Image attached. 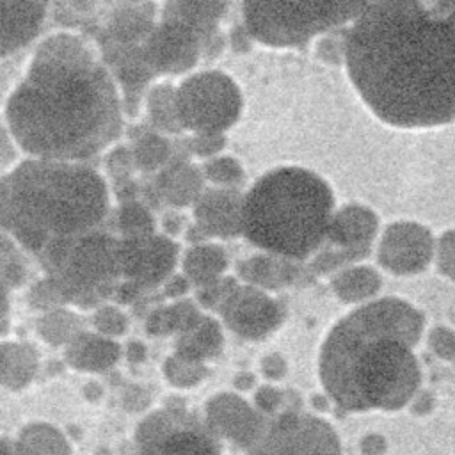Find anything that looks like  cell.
<instances>
[{"mask_svg":"<svg viewBox=\"0 0 455 455\" xmlns=\"http://www.w3.org/2000/svg\"><path fill=\"white\" fill-rule=\"evenodd\" d=\"M411 403H412V407L418 414H423V412H428L432 409V396L427 395V393H421L418 396V393H416V396L411 400Z\"/></svg>","mask_w":455,"mask_h":455,"instance_id":"51","label":"cell"},{"mask_svg":"<svg viewBox=\"0 0 455 455\" xmlns=\"http://www.w3.org/2000/svg\"><path fill=\"white\" fill-rule=\"evenodd\" d=\"M283 403L284 393L272 384H263L254 391V407L267 418L277 416Z\"/></svg>","mask_w":455,"mask_h":455,"instance_id":"41","label":"cell"},{"mask_svg":"<svg viewBox=\"0 0 455 455\" xmlns=\"http://www.w3.org/2000/svg\"><path fill=\"white\" fill-rule=\"evenodd\" d=\"M92 327L94 332L116 339L126 332L128 318L119 307L107 304L92 313Z\"/></svg>","mask_w":455,"mask_h":455,"instance_id":"36","label":"cell"},{"mask_svg":"<svg viewBox=\"0 0 455 455\" xmlns=\"http://www.w3.org/2000/svg\"><path fill=\"white\" fill-rule=\"evenodd\" d=\"M64 355L68 364L76 370L101 373L117 364L121 347L112 338L84 331L64 348Z\"/></svg>","mask_w":455,"mask_h":455,"instance_id":"20","label":"cell"},{"mask_svg":"<svg viewBox=\"0 0 455 455\" xmlns=\"http://www.w3.org/2000/svg\"><path fill=\"white\" fill-rule=\"evenodd\" d=\"M28 297H30V302L36 307L44 309V313L52 311V309H57V307H62L68 302L62 290L59 288V284L52 277H46V279L39 281L36 286H32Z\"/></svg>","mask_w":455,"mask_h":455,"instance_id":"37","label":"cell"},{"mask_svg":"<svg viewBox=\"0 0 455 455\" xmlns=\"http://www.w3.org/2000/svg\"><path fill=\"white\" fill-rule=\"evenodd\" d=\"M164 377L174 387H194L206 377V364L183 359L176 354L169 355L162 366Z\"/></svg>","mask_w":455,"mask_h":455,"instance_id":"34","label":"cell"},{"mask_svg":"<svg viewBox=\"0 0 455 455\" xmlns=\"http://www.w3.org/2000/svg\"><path fill=\"white\" fill-rule=\"evenodd\" d=\"M82 318L64 307H57L52 311H46L37 320V332L39 336L53 345V347H68L80 332H84Z\"/></svg>","mask_w":455,"mask_h":455,"instance_id":"30","label":"cell"},{"mask_svg":"<svg viewBox=\"0 0 455 455\" xmlns=\"http://www.w3.org/2000/svg\"><path fill=\"white\" fill-rule=\"evenodd\" d=\"M16 455H73L64 432L46 421L25 425L12 443Z\"/></svg>","mask_w":455,"mask_h":455,"instance_id":"26","label":"cell"},{"mask_svg":"<svg viewBox=\"0 0 455 455\" xmlns=\"http://www.w3.org/2000/svg\"><path fill=\"white\" fill-rule=\"evenodd\" d=\"M222 46L220 34L204 37L187 23L162 16L144 43V57L155 75H178L194 68L201 55L215 57Z\"/></svg>","mask_w":455,"mask_h":455,"instance_id":"12","label":"cell"},{"mask_svg":"<svg viewBox=\"0 0 455 455\" xmlns=\"http://www.w3.org/2000/svg\"><path fill=\"white\" fill-rule=\"evenodd\" d=\"M434 258L439 272L455 281V229H448L439 236Z\"/></svg>","mask_w":455,"mask_h":455,"instance_id":"38","label":"cell"},{"mask_svg":"<svg viewBox=\"0 0 455 455\" xmlns=\"http://www.w3.org/2000/svg\"><path fill=\"white\" fill-rule=\"evenodd\" d=\"M0 455H16L12 443H7L0 437Z\"/></svg>","mask_w":455,"mask_h":455,"instance_id":"55","label":"cell"},{"mask_svg":"<svg viewBox=\"0 0 455 455\" xmlns=\"http://www.w3.org/2000/svg\"><path fill=\"white\" fill-rule=\"evenodd\" d=\"M123 101L91 46L55 34L37 48L27 76L7 100V128L34 158L80 162L121 132Z\"/></svg>","mask_w":455,"mask_h":455,"instance_id":"2","label":"cell"},{"mask_svg":"<svg viewBox=\"0 0 455 455\" xmlns=\"http://www.w3.org/2000/svg\"><path fill=\"white\" fill-rule=\"evenodd\" d=\"M146 108L155 128L167 133L181 130L176 112V87L171 84H158L151 87L146 98Z\"/></svg>","mask_w":455,"mask_h":455,"instance_id":"31","label":"cell"},{"mask_svg":"<svg viewBox=\"0 0 455 455\" xmlns=\"http://www.w3.org/2000/svg\"><path fill=\"white\" fill-rule=\"evenodd\" d=\"M203 176L219 187H233L242 181L243 169L233 156H213L204 164Z\"/></svg>","mask_w":455,"mask_h":455,"instance_id":"35","label":"cell"},{"mask_svg":"<svg viewBox=\"0 0 455 455\" xmlns=\"http://www.w3.org/2000/svg\"><path fill=\"white\" fill-rule=\"evenodd\" d=\"M247 455H341V443L327 421L291 409L268 418Z\"/></svg>","mask_w":455,"mask_h":455,"instance_id":"10","label":"cell"},{"mask_svg":"<svg viewBox=\"0 0 455 455\" xmlns=\"http://www.w3.org/2000/svg\"><path fill=\"white\" fill-rule=\"evenodd\" d=\"M148 355V347L140 339H132L126 345V359L130 363H142Z\"/></svg>","mask_w":455,"mask_h":455,"instance_id":"50","label":"cell"},{"mask_svg":"<svg viewBox=\"0 0 455 455\" xmlns=\"http://www.w3.org/2000/svg\"><path fill=\"white\" fill-rule=\"evenodd\" d=\"M379 233V217L373 210L363 204H347L334 212L325 249L318 251L311 259L309 268L315 274H336L338 270L355 265L371 251V243Z\"/></svg>","mask_w":455,"mask_h":455,"instance_id":"11","label":"cell"},{"mask_svg":"<svg viewBox=\"0 0 455 455\" xmlns=\"http://www.w3.org/2000/svg\"><path fill=\"white\" fill-rule=\"evenodd\" d=\"M331 288L343 304H366L382 288V275L370 265H350L331 277Z\"/></svg>","mask_w":455,"mask_h":455,"instance_id":"23","label":"cell"},{"mask_svg":"<svg viewBox=\"0 0 455 455\" xmlns=\"http://www.w3.org/2000/svg\"><path fill=\"white\" fill-rule=\"evenodd\" d=\"M140 290H142V286H139L132 281H124L123 284H119L116 288V297L119 302H132L140 293Z\"/></svg>","mask_w":455,"mask_h":455,"instance_id":"49","label":"cell"},{"mask_svg":"<svg viewBox=\"0 0 455 455\" xmlns=\"http://www.w3.org/2000/svg\"><path fill=\"white\" fill-rule=\"evenodd\" d=\"M228 267L226 252L215 243L192 245L181 261L183 275L196 286L203 288L224 277Z\"/></svg>","mask_w":455,"mask_h":455,"instance_id":"27","label":"cell"},{"mask_svg":"<svg viewBox=\"0 0 455 455\" xmlns=\"http://www.w3.org/2000/svg\"><path fill=\"white\" fill-rule=\"evenodd\" d=\"M5 309H7V286L0 279V316L5 313Z\"/></svg>","mask_w":455,"mask_h":455,"instance_id":"54","label":"cell"},{"mask_svg":"<svg viewBox=\"0 0 455 455\" xmlns=\"http://www.w3.org/2000/svg\"><path fill=\"white\" fill-rule=\"evenodd\" d=\"M238 274L251 286L275 290L291 284L299 277L300 268L293 263V259L267 252L243 259L238 265Z\"/></svg>","mask_w":455,"mask_h":455,"instance_id":"22","label":"cell"},{"mask_svg":"<svg viewBox=\"0 0 455 455\" xmlns=\"http://www.w3.org/2000/svg\"><path fill=\"white\" fill-rule=\"evenodd\" d=\"M107 212L105 180L80 162L28 158L0 178V228L37 254L96 231Z\"/></svg>","mask_w":455,"mask_h":455,"instance_id":"4","label":"cell"},{"mask_svg":"<svg viewBox=\"0 0 455 455\" xmlns=\"http://www.w3.org/2000/svg\"><path fill=\"white\" fill-rule=\"evenodd\" d=\"M364 7L363 2H245L242 16L252 39L286 48L354 21Z\"/></svg>","mask_w":455,"mask_h":455,"instance_id":"7","label":"cell"},{"mask_svg":"<svg viewBox=\"0 0 455 455\" xmlns=\"http://www.w3.org/2000/svg\"><path fill=\"white\" fill-rule=\"evenodd\" d=\"M224 133H194L188 140V149L197 156L213 158L224 148Z\"/></svg>","mask_w":455,"mask_h":455,"instance_id":"43","label":"cell"},{"mask_svg":"<svg viewBox=\"0 0 455 455\" xmlns=\"http://www.w3.org/2000/svg\"><path fill=\"white\" fill-rule=\"evenodd\" d=\"M12 135L9 132V128H5L0 123V162L9 160L14 155V144H12Z\"/></svg>","mask_w":455,"mask_h":455,"instance_id":"48","label":"cell"},{"mask_svg":"<svg viewBox=\"0 0 455 455\" xmlns=\"http://www.w3.org/2000/svg\"><path fill=\"white\" fill-rule=\"evenodd\" d=\"M178 259L169 236L148 235L119 240V275L142 288L165 283Z\"/></svg>","mask_w":455,"mask_h":455,"instance_id":"16","label":"cell"},{"mask_svg":"<svg viewBox=\"0 0 455 455\" xmlns=\"http://www.w3.org/2000/svg\"><path fill=\"white\" fill-rule=\"evenodd\" d=\"M386 437L379 434H370L361 439V453L363 455H384L386 451Z\"/></svg>","mask_w":455,"mask_h":455,"instance_id":"46","label":"cell"},{"mask_svg":"<svg viewBox=\"0 0 455 455\" xmlns=\"http://www.w3.org/2000/svg\"><path fill=\"white\" fill-rule=\"evenodd\" d=\"M203 318L197 306L190 300H176L167 306L155 307L146 318V332L149 336H169L185 334Z\"/></svg>","mask_w":455,"mask_h":455,"instance_id":"28","label":"cell"},{"mask_svg":"<svg viewBox=\"0 0 455 455\" xmlns=\"http://www.w3.org/2000/svg\"><path fill=\"white\" fill-rule=\"evenodd\" d=\"M219 311L226 327L245 339L268 336L281 325L284 316L277 300L265 290L251 284H238Z\"/></svg>","mask_w":455,"mask_h":455,"instance_id":"15","label":"cell"},{"mask_svg":"<svg viewBox=\"0 0 455 455\" xmlns=\"http://www.w3.org/2000/svg\"><path fill=\"white\" fill-rule=\"evenodd\" d=\"M203 178V172L196 165L181 160L164 167L158 172L155 188L158 196L165 199L169 204L185 208L196 204V201L204 192Z\"/></svg>","mask_w":455,"mask_h":455,"instance_id":"21","label":"cell"},{"mask_svg":"<svg viewBox=\"0 0 455 455\" xmlns=\"http://www.w3.org/2000/svg\"><path fill=\"white\" fill-rule=\"evenodd\" d=\"M190 281L181 274V275H172L164 283V293L171 299H181L187 295L190 290Z\"/></svg>","mask_w":455,"mask_h":455,"instance_id":"45","label":"cell"},{"mask_svg":"<svg viewBox=\"0 0 455 455\" xmlns=\"http://www.w3.org/2000/svg\"><path fill=\"white\" fill-rule=\"evenodd\" d=\"M133 167H135L133 155H132V149L128 148H116L107 156V169L116 181L128 180Z\"/></svg>","mask_w":455,"mask_h":455,"instance_id":"42","label":"cell"},{"mask_svg":"<svg viewBox=\"0 0 455 455\" xmlns=\"http://www.w3.org/2000/svg\"><path fill=\"white\" fill-rule=\"evenodd\" d=\"M425 318L398 297L370 300L343 316L327 334L318 361L320 380L345 411H396L421 384L414 347Z\"/></svg>","mask_w":455,"mask_h":455,"instance_id":"3","label":"cell"},{"mask_svg":"<svg viewBox=\"0 0 455 455\" xmlns=\"http://www.w3.org/2000/svg\"><path fill=\"white\" fill-rule=\"evenodd\" d=\"M261 371L263 375L268 379V380H281L284 375H286V370H288V364L284 361V357L281 354H267L261 363Z\"/></svg>","mask_w":455,"mask_h":455,"instance_id":"44","label":"cell"},{"mask_svg":"<svg viewBox=\"0 0 455 455\" xmlns=\"http://www.w3.org/2000/svg\"><path fill=\"white\" fill-rule=\"evenodd\" d=\"M135 455H220V441L204 419L183 407L148 414L135 430Z\"/></svg>","mask_w":455,"mask_h":455,"instance_id":"9","label":"cell"},{"mask_svg":"<svg viewBox=\"0 0 455 455\" xmlns=\"http://www.w3.org/2000/svg\"><path fill=\"white\" fill-rule=\"evenodd\" d=\"M39 370L37 352L20 341L0 343V386L20 391L27 387Z\"/></svg>","mask_w":455,"mask_h":455,"instance_id":"24","label":"cell"},{"mask_svg":"<svg viewBox=\"0 0 455 455\" xmlns=\"http://www.w3.org/2000/svg\"><path fill=\"white\" fill-rule=\"evenodd\" d=\"M204 423L219 441L249 451L263 435L268 418L240 395L222 391L206 402Z\"/></svg>","mask_w":455,"mask_h":455,"instance_id":"14","label":"cell"},{"mask_svg":"<svg viewBox=\"0 0 455 455\" xmlns=\"http://www.w3.org/2000/svg\"><path fill=\"white\" fill-rule=\"evenodd\" d=\"M334 215L329 183L304 167L263 174L243 196L245 238L268 254L304 259L316 252Z\"/></svg>","mask_w":455,"mask_h":455,"instance_id":"5","label":"cell"},{"mask_svg":"<svg viewBox=\"0 0 455 455\" xmlns=\"http://www.w3.org/2000/svg\"><path fill=\"white\" fill-rule=\"evenodd\" d=\"M164 228L169 235H176L180 229H181V217L174 215L172 212H169L164 219Z\"/></svg>","mask_w":455,"mask_h":455,"instance_id":"53","label":"cell"},{"mask_svg":"<svg viewBox=\"0 0 455 455\" xmlns=\"http://www.w3.org/2000/svg\"><path fill=\"white\" fill-rule=\"evenodd\" d=\"M235 387L240 389V391H245V389H251L254 386V375L249 373V371H240L236 377H235Z\"/></svg>","mask_w":455,"mask_h":455,"instance_id":"52","label":"cell"},{"mask_svg":"<svg viewBox=\"0 0 455 455\" xmlns=\"http://www.w3.org/2000/svg\"><path fill=\"white\" fill-rule=\"evenodd\" d=\"M222 343L224 336L220 323L215 318L203 315L196 327H192L185 334L176 336L174 354L183 359L206 364L208 359H213L220 354Z\"/></svg>","mask_w":455,"mask_h":455,"instance_id":"25","label":"cell"},{"mask_svg":"<svg viewBox=\"0 0 455 455\" xmlns=\"http://www.w3.org/2000/svg\"><path fill=\"white\" fill-rule=\"evenodd\" d=\"M348 78L384 123L432 128L455 119V2H373L345 39Z\"/></svg>","mask_w":455,"mask_h":455,"instance_id":"1","label":"cell"},{"mask_svg":"<svg viewBox=\"0 0 455 455\" xmlns=\"http://www.w3.org/2000/svg\"><path fill=\"white\" fill-rule=\"evenodd\" d=\"M18 258L16 251H14V245L11 243L9 238H5L2 233H0V275L4 274V270L14 263Z\"/></svg>","mask_w":455,"mask_h":455,"instance_id":"47","label":"cell"},{"mask_svg":"<svg viewBox=\"0 0 455 455\" xmlns=\"http://www.w3.org/2000/svg\"><path fill=\"white\" fill-rule=\"evenodd\" d=\"M228 7L229 5L224 2H169L164 5L162 16L180 20L204 37H212L219 34L217 25L226 14Z\"/></svg>","mask_w":455,"mask_h":455,"instance_id":"29","label":"cell"},{"mask_svg":"<svg viewBox=\"0 0 455 455\" xmlns=\"http://www.w3.org/2000/svg\"><path fill=\"white\" fill-rule=\"evenodd\" d=\"M236 286H238L236 279H233V277H222V279H219V281L213 283V284H208V286L199 288V291H197V300H199V304L204 306V307L219 309Z\"/></svg>","mask_w":455,"mask_h":455,"instance_id":"39","label":"cell"},{"mask_svg":"<svg viewBox=\"0 0 455 455\" xmlns=\"http://www.w3.org/2000/svg\"><path fill=\"white\" fill-rule=\"evenodd\" d=\"M194 217L204 236H238L243 233V196L231 187L208 188L196 201Z\"/></svg>","mask_w":455,"mask_h":455,"instance_id":"17","label":"cell"},{"mask_svg":"<svg viewBox=\"0 0 455 455\" xmlns=\"http://www.w3.org/2000/svg\"><path fill=\"white\" fill-rule=\"evenodd\" d=\"M428 347L443 361L455 359V331L446 325H435L428 331Z\"/></svg>","mask_w":455,"mask_h":455,"instance_id":"40","label":"cell"},{"mask_svg":"<svg viewBox=\"0 0 455 455\" xmlns=\"http://www.w3.org/2000/svg\"><path fill=\"white\" fill-rule=\"evenodd\" d=\"M117 228L123 238H139L155 233V219L151 212L139 201H128L119 206Z\"/></svg>","mask_w":455,"mask_h":455,"instance_id":"33","label":"cell"},{"mask_svg":"<svg viewBox=\"0 0 455 455\" xmlns=\"http://www.w3.org/2000/svg\"><path fill=\"white\" fill-rule=\"evenodd\" d=\"M153 4H119L98 34V44L142 46L155 28Z\"/></svg>","mask_w":455,"mask_h":455,"instance_id":"18","label":"cell"},{"mask_svg":"<svg viewBox=\"0 0 455 455\" xmlns=\"http://www.w3.org/2000/svg\"><path fill=\"white\" fill-rule=\"evenodd\" d=\"M242 92L222 71H199L176 87V112L181 130L224 133L242 112Z\"/></svg>","mask_w":455,"mask_h":455,"instance_id":"8","label":"cell"},{"mask_svg":"<svg viewBox=\"0 0 455 455\" xmlns=\"http://www.w3.org/2000/svg\"><path fill=\"white\" fill-rule=\"evenodd\" d=\"M48 5L41 2H0V57L27 46L41 30Z\"/></svg>","mask_w":455,"mask_h":455,"instance_id":"19","label":"cell"},{"mask_svg":"<svg viewBox=\"0 0 455 455\" xmlns=\"http://www.w3.org/2000/svg\"><path fill=\"white\" fill-rule=\"evenodd\" d=\"M435 256L430 229L414 220H396L386 226L377 245L379 263L396 275L423 272Z\"/></svg>","mask_w":455,"mask_h":455,"instance_id":"13","label":"cell"},{"mask_svg":"<svg viewBox=\"0 0 455 455\" xmlns=\"http://www.w3.org/2000/svg\"><path fill=\"white\" fill-rule=\"evenodd\" d=\"M39 256L66 300L84 307L108 295L119 275V240L100 229L55 240Z\"/></svg>","mask_w":455,"mask_h":455,"instance_id":"6","label":"cell"},{"mask_svg":"<svg viewBox=\"0 0 455 455\" xmlns=\"http://www.w3.org/2000/svg\"><path fill=\"white\" fill-rule=\"evenodd\" d=\"M132 155H133L135 167H139L142 171H156V169L164 167V164L169 160L171 144L160 133L149 132V133L140 135L135 140V144L132 148Z\"/></svg>","mask_w":455,"mask_h":455,"instance_id":"32","label":"cell"}]
</instances>
